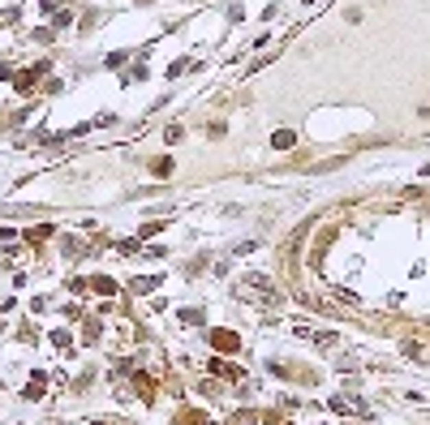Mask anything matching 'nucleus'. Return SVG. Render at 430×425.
<instances>
[{
    "label": "nucleus",
    "mask_w": 430,
    "mask_h": 425,
    "mask_svg": "<svg viewBox=\"0 0 430 425\" xmlns=\"http://www.w3.org/2000/svg\"><path fill=\"white\" fill-rule=\"evenodd\" d=\"M237 297H246V301H259V305H280V292L267 284V275H250V280H241L237 284Z\"/></svg>",
    "instance_id": "nucleus-1"
},
{
    "label": "nucleus",
    "mask_w": 430,
    "mask_h": 425,
    "mask_svg": "<svg viewBox=\"0 0 430 425\" xmlns=\"http://www.w3.org/2000/svg\"><path fill=\"white\" fill-rule=\"evenodd\" d=\"M293 142H297V138H293V129H280V134H272V146H276V151H289Z\"/></svg>",
    "instance_id": "nucleus-2"
},
{
    "label": "nucleus",
    "mask_w": 430,
    "mask_h": 425,
    "mask_svg": "<svg viewBox=\"0 0 430 425\" xmlns=\"http://www.w3.org/2000/svg\"><path fill=\"white\" fill-rule=\"evenodd\" d=\"M91 284H95V292H104V297H112V292H117V284L108 280V275H99V280H91Z\"/></svg>",
    "instance_id": "nucleus-3"
},
{
    "label": "nucleus",
    "mask_w": 430,
    "mask_h": 425,
    "mask_svg": "<svg viewBox=\"0 0 430 425\" xmlns=\"http://www.w3.org/2000/svg\"><path fill=\"white\" fill-rule=\"evenodd\" d=\"M35 396H43V378L35 374V378H30V387H26V400H35Z\"/></svg>",
    "instance_id": "nucleus-4"
},
{
    "label": "nucleus",
    "mask_w": 430,
    "mask_h": 425,
    "mask_svg": "<svg viewBox=\"0 0 430 425\" xmlns=\"http://www.w3.org/2000/svg\"><path fill=\"white\" fill-rule=\"evenodd\" d=\"M151 172H155V176H168V172H172V159H155Z\"/></svg>",
    "instance_id": "nucleus-5"
},
{
    "label": "nucleus",
    "mask_w": 430,
    "mask_h": 425,
    "mask_svg": "<svg viewBox=\"0 0 430 425\" xmlns=\"http://www.w3.org/2000/svg\"><path fill=\"white\" fill-rule=\"evenodd\" d=\"M159 280H155V275H147V280H134V292H151Z\"/></svg>",
    "instance_id": "nucleus-6"
},
{
    "label": "nucleus",
    "mask_w": 430,
    "mask_h": 425,
    "mask_svg": "<svg viewBox=\"0 0 430 425\" xmlns=\"http://www.w3.org/2000/svg\"><path fill=\"white\" fill-rule=\"evenodd\" d=\"M215 344H219V348H237V339H232L228 331H215Z\"/></svg>",
    "instance_id": "nucleus-7"
},
{
    "label": "nucleus",
    "mask_w": 430,
    "mask_h": 425,
    "mask_svg": "<svg viewBox=\"0 0 430 425\" xmlns=\"http://www.w3.org/2000/svg\"><path fill=\"white\" fill-rule=\"evenodd\" d=\"M18 86H22V90H30V86H35V69H26V73L18 77Z\"/></svg>",
    "instance_id": "nucleus-8"
},
{
    "label": "nucleus",
    "mask_w": 430,
    "mask_h": 425,
    "mask_svg": "<svg viewBox=\"0 0 430 425\" xmlns=\"http://www.w3.org/2000/svg\"><path fill=\"white\" fill-rule=\"evenodd\" d=\"M95 425H99V421H95Z\"/></svg>",
    "instance_id": "nucleus-9"
}]
</instances>
